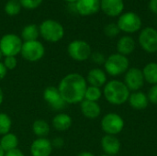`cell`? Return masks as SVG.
<instances>
[{
  "instance_id": "1",
  "label": "cell",
  "mask_w": 157,
  "mask_h": 156,
  "mask_svg": "<svg viewBox=\"0 0 157 156\" xmlns=\"http://www.w3.org/2000/svg\"><path fill=\"white\" fill-rule=\"evenodd\" d=\"M57 88L66 104H78L85 99L87 83L82 74L71 73L62 78Z\"/></svg>"
},
{
  "instance_id": "2",
  "label": "cell",
  "mask_w": 157,
  "mask_h": 156,
  "mask_svg": "<svg viewBox=\"0 0 157 156\" xmlns=\"http://www.w3.org/2000/svg\"><path fill=\"white\" fill-rule=\"evenodd\" d=\"M105 99L111 105L121 106L128 102L131 91L120 80H111L106 83L102 90Z\"/></svg>"
},
{
  "instance_id": "3",
  "label": "cell",
  "mask_w": 157,
  "mask_h": 156,
  "mask_svg": "<svg viewBox=\"0 0 157 156\" xmlns=\"http://www.w3.org/2000/svg\"><path fill=\"white\" fill-rule=\"evenodd\" d=\"M40 36L46 41L55 43L60 41L64 36L63 25L53 19H46L39 26Z\"/></svg>"
},
{
  "instance_id": "4",
  "label": "cell",
  "mask_w": 157,
  "mask_h": 156,
  "mask_svg": "<svg viewBox=\"0 0 157 156\" xmlns=\"http://www.w3.org/2000/svg\"><path fill=\"white\" fill-rule=\"evenodd\" d=\"M130 67V61L127 56L121 55L118 52L110 54L104 63L106 74L110 76H119L125 74Z\"/></svg>"
},
{
  "instance_id": "5",
  "label": "cell",
  "mask_w": 157,
  "mask_h": 156,
  "mask_svg": "<svg viewBox=\"0 0 157 156\" xmlns=\"http://www.w3.org/2000/svg\"><path fill=\"white\" fill-rule=\"evenodd\" d=\"M117 25L121 31L132 34L136 33L142 29L143 21L141 17L133 11L123 12L118 18Z\"/></svg>"
},
{
  "instance_id": "6",
  "label": "cell",
  "mask_w": 157,
  "mask_h": 156,
  "mask_svg": "<svg viewBox=\"0 0 157 156\" xmlns=\"http://www.w3.org/2000/svg\"><path fill=\"white\" fill-rule=\"evenodd\" d=\"M44 54L45 47L38 40L32 41H23L20 55L25 61L29 63H36L41 60Z\"/></svg>"
},
{
  "instance_id": "7",
  "label": "cell",
  "mask_w": 157,
  "mask_h": 156,
  "mask_svg": "<svg viewBox=\"0 0 157 156\" xmlns=\"http://www.w3.org/2000/svg\"><path fill=\"white\" fill-rule=\"evenodd\" d=\"M67 52L70 58L76 62H85L92 54V49L89 43L83 40H75L67 46Z\"/></svg>"
},
{
  "instance_id": "8",
  "label": "cell",
  "mask_w": 157,
  "mask_h": 156,
  "mask_svg": "<svg viewBox=\"0 0 157 156\" xmlns=\"http://www.w3.org/2000/svg\"><path fill=\"white\" fill-rule=\"evenodd\" d=\"M23 41L21 38L16 34L8 33L0 39V50L4 57L17 56L20 54Z\"/></svg>"
},
{
  "instance_id": "9",
  "label": "cell",
  "mask_w": 157,
  "mask_h": 156,
  "mask_svg": "<svg viewBox=\"0 0 157 156\" xmlns=\"http://www.w3.org/2000/svg\"><path fill=\"white\" fill-rule=\"evenodd\" d=\"M100 125L102 131L106 134L116 136L123 131L125 122L119 114L108 113L102 118Z\"/></svg>"
},
{
  "instance_id": "10",
  "label": "cell",
  "mask_w": 157,
  "mask_h": 156,
  "mask_svg": "<svg viewBox=\"0 0 157 156\" xmlns=\"http://www.w3.org/2000/svg\"><path fill=\"white\" fill-rule=\"evenodd\" d=\"M141 48L148 53L157 52V29L153 27L144 28L138 37Z\"/></svg>"
},
{
  "instance_id": "11",
  "label": "cell",
  "mask_w": 157,
  "mask_h": 156,
  "mask_svg": "<svg viewBox=\"0 0 157 156\" xmlns=\"http://www.w3.org/2000/svg\"><path fill=\"white\" fill-rule=\"evenodd\" d=\"M144 77L143 71L136 67L129 68L128 71L125 73L124 75V81L123 83L128 87L130 91L136 92L140 91V89L144 85Z\"/></svg>"
},
{
  "instance_id": "12",
  "label": "cell",
  "mask_w": 157,
  "mask_h": 156,
  "mask_svg": "<svg viewBox=\"0 0 157 156\" xmlns=\"http://www.w3.org/2000/svg\"><path fill=\"white\" fill-rule=\"evenodd\" d=\"M43 99L50 108L57 111L63 110L67 105L56 86H47L43 91Z\"/></svg>"
},
{
  "instance_id": "13",
  "label": "cell",
  "mask_w": 157,
  "mask_h": 156,
  "mask_svg": "<svg viewBox=\"0 0 157 156\" xmlns=\"http://www.w3.org/2000/svg\"><path fill=\"white\" fill-rule=\"evenodd\" d=\"M53 147L52 142L47 138H37L30 145L31 156H51Z\"/></svg>"
},
{
  "instance_id": "14",
  "label": "cell",
  "mask_w": 157,
  "mask_h": 156,
  "mask_svg": "<svg viewBox=\"0 0 157 156\" xmlns=\"http://www.w3.org/2000/svg\"><path fill=\"white\" fill-rule=\"evenodd\" d=\"M124 7V0H100V9L110 17H120Z\"/></svg>"
},
{
  "instance_id": "15",
  "label": "cell",
  "mask_w": 157,
  "mask_h": 156,
  "mask_svg": "<svg viewBox=\"0 0 157 156\" xmlns=\"http://www.w3.org/2000/svg\"><path fill=\"white\" fill-rule=\"evenodd\" d=\"M75 8L81 16H91L100 9V0H77L75 3Z\"/></svg>"
},
{
  "instance_id": "16",
  "label": "cell",
  "mask_w": 157,
  "mask_h": 156,
  "mask_svg": "<svg viewBox=\"0 0 157 156\" xmlns=\"http://www.w3.org/2000/svg\"><path fill=\"white\" fill-rule=\"evenodd\" d=\"M100 144L103 152L108 155H117L121 148L120 140L114 135L105 134L101 139Z\"/></svg>"
},
{
  "instance_id": "17",
  "label": "cell",
  "mask_w": 157,
  "mask_h": 156,
  "mask_svg": "<svg viewBox=\"0 0 157 156\" xmlns=\"http://www.w3.org/2000/svg\"><path fill=\"white\" fill-rule=\"evenodd\" d=\"M86 80L87 85L101 88L107 83V74L100 68H93L87 73Z\"/></svg>"
},
{
  "instance_id": "18",
  "label": "cell",
  "mask_w": 157,
  "mask_h": 156,
  "mask_svg": "<svg viewBox=\"0 0 157 156\" xmlns=\"http://www.w3.org/2000/svg\"><path fill=\"white\" fill-rule=\"evenodd\" d=\"M80 109L84 117L89 120H95L101 114V108L98 102L84 99L80 103Z\"/></svg>"
},
{
  "instance_id": "19",
  "label": "cell",
  "mask_w": 157,
  "mask_h": 156,
  "mask_svg": "<svg viewBox=\"0 0 157 156\" xmlns=\"http://www.w3.org/2000/svg\"><path fill=\"white\" fill-rule=\"evenodd\" d=\"M136 48V42L134 39L130 35H124L117 41V51L118 53L128 56L131 55Z\"/></svg>"
},
{
  "instance_id": "20",
  "label": "cell",
  "mask_w": 157,
  "mask_h": 156,
  "mask_svg": "<svg viewBox=\"0 0 157 156\" xmlns=\"http://www.w3.org/2000/svg\"><path fill=\"white\" fill-rule=\"evenodd\" d=\"M128 102H129L130 106L133 109H136V110L145 109L150 103L147 94H145L142 91L132 92L129 97Z\"/></svg>"
},
{
  "instance_id": "21",
  "label": "cell",
  "mask_w": 157,
  "mask_h": 156,
  "mask_svg": "<svg viewBox=\"0 0 157 156\" xmlns=\"http://www.w3.org/2000/svg\"><path fill=\"white\" fill-rule=\"evenodd\" d=\"M73 124L72 117L64 112L57 113L52 120V125L57 131H65L71 128Z\"/></svg>"
},
{
  "instance_id": "22",
  "label": "cell",
  "mask_w": 157,
  "mask_h": 156,
  "mask_svg": "<svg viewBox=\"0 0 157 156\" xmlns=\"http://www.w3.org/2000/svg\"><path fill=\"white\" fill-rule=\"evenodd\" d=\"M18 143L19 142H18L17 136L12 132H8L1 136V139H0V146L5 151V153L17 149L18 146Z\"/></svg>"
},
{
  "instance_id": "23",
  "label": "cell",
  "mask_w": 157,
  "mask_h": 156,
  "mask_svg": "<svg viewBox=\"0 0 157 156\" xmlns=\"http://www.w3.org/2000/svg\"><path fill=\"white\" fill-rule=\"evenodd\" d=\"M51 131L50 124L41 119L34 120L32 124V131L37 138H46Z\"/></svg>"
},
{
  "instance_id": "24",
  "label": "cell",
  "mask_w": 157,
  "mask_h": 156,
  "mask_svg": "<svg viewBox=\"0 0 157 156\" xmlns=\"http://www.w3.org/2000/svg\"><path fill=\"white\" fill-rule=\"evenodd\" d=\"M40 36V29L36 24L26 25L21 30L20 38L24 41H32L37 40Z\"/></svg>"
},
{
  "instance_id": "25",
  "label": "cell",
  "mask_w": 157,
  "mask_h": 156,
  "mask_svg": "<svg viewBox=\"0 0 157 156\" xmlns=\"http://www.w3.org/2000/svg\"><path fill=\"white\" fill-rule=\"evenodd\" d=\"M142 71L145 82L152 86L157 85V62L147 63Z\"/></svg>"
},
{
  "instance_id": "26",
  "label": "cell",
  "mask_w": 157,
  "mask_h": 156,
  "mask_svg": "<svg viewBox=\"0 0 157 156\" xmlns=\"http://www.w3.org/2000/svg\"><path fill=\"white\" fill-rule=\"evenodd\" d=\"M102 95H103V92L100 87L87 86V88L85 93V99L88 101L98 102L101 98Z\"/></svg>"
},
{
  "instance_id": "27",
  "label": "cell",
  "mask_w": 157,
  "mask_h": 156,
  "mask_svg": "<svg viewBox=\"0 0 157 156\" xmlns=\"http://www.w3.org/2000/svg\"><path fill=\"white\" fill-rule=\"evenodd\" d=\"M21 4L19 0H8L4 7V10L6 15L8 16H17L21 11Z\"/></svg>"
},
{
  "instance_id": "28",
  "label": "cell",
  "mask_w": 157,
  "mask_h": 156,
  "mask_svg": "<svg viewBox=\"0 0 157 156\" xmlns=\"http://www.w3.org/2000/svg\"><path fill=\"white\" fill-rule=\"evenodd\" d=\"M12 127V120L6 113L0 112V136L10 132Z\"/></svg>"
},
{
  "instance_id": "29",
  "label": "cell",
  "mask_w": 157,
  "mask_h": 156,
  "mask_svg": "<svg viewBox=\"0 0 157 156\" xmlns=\"http://www.w3.org/2000/svg\"><path fill=\"white\" fill-rule=\"evenodd\" d=\"M120 32H121V30H120L117 23L111 22V23L107 24L104 27V34L109 38H115L120 34Z\"/></svg>"
},
{
  "instance_id": "30",
  "label": "cell",
  "mask_w": 157,
  "mask_h": 156,
  "mask_svg": "<svg viewBox=\"0 0 157 156\" xmlns=\"http://www.w3.org/2000/svg\"><path fill=\"white\" fill-rule=\"evenodd\" d=\"M7 71L14 70L17 66V60L15 56H6L4 57V61L2 62Z\"/></svg>"
},
{
  "instance_id": "31",
  "label": "cell",
  "mask_w": 157,
  "mask_h": 156,
  "mask_svg": "<svg viewBox=\"0 0 157 156\" xmlns=\"http://www.w3.org/2000/svg\"><path fill=\"white\" fill-rule=\"evenodd\" d=\"M43 0H19L21 6L26 9H35L39 7Z\"/></svg>"
},
{
  "instance_id": "32",
  "label": "cell",
  "mask_w": 157,
  "mask_h": 156,
  "mask_svg": "<svg viewBox=\"0 0 157 156\" xmlns=\"http://www.w3.org/2000/svg\"><path fill=\"white\" fill-rule=\"evenodd\" d=\"M90 59H91V61L94 63H96L98 65H102V64L104 65L107 58L105 57V55L102 52H100V51H94V52H92V54L90 56Z\"/></svg>"
},
{
  "instance_id": "33",
  "label": "cell",
  "mask_w": 157,
  "mask_h": 156,
  "mask_svg": "<svg viewBox=\"0 0 157 156\" xmlns=\"http://www.w3.org/2000/svg\"><path fill=\"white\" fill-rule=\"evenodd\" d=\"M147 97H148V99H149V102L154 104V105H157V85L153 86L148 94H147Z\"/></svg>"
},
{
  "instance_id": "34",
  "label": "cell",
  "mask_w": 157,
  "mask_h": 156,
  "mask_svg": "<svg viewBox=\"0 0 157 156\" xmlns=\"http://www.w3.org/2000/svg\"><path fill=\"white\" fill-rule=\"evenodd\" d=\"M52 142V147L53 148H56V149H61L63 147L64 145V140L62 138V137H55Z\"/></svg>"
},
{
  "instance_id": "35",
  "label": "cell",
  "mask_w": 157,
  "mask_h": 156,
  "mask_svg": "<svg viewBox=\"0 0 157 156\" xmlns=\"http://www.w3.org/2000/svg\"><path fill=\"white\" fill-rule=\"evenodd\" d=\"M148 8L153 14L157 15V0H149Z\"/></svg>"
},
{
  "instance_id": "36",
  "label": "cell",
  "mask_w": 157,
  "mask_h": 156,
  "mask_svg": "<svg viewBox=\"0 0 157 156\" xmlns=\"http://www.w3.org/2000/svg\"><path fill=\"white\" fill-rule=\"evenodd\" d=\"M5 156H25V154H24V153L21 150L17 148V149L12 150V151L6 152L5 154Z\"/></svg>"
},
{
  "instance_id": "37",
  "label": "cell",
  "mask_w": 157,
  "mask_h": 156,
  "mask_svg": "<svg viewBox=\"0 0 157 156\" xmlns=\"http://www.w3.org/2000/svg\"><path fill=\"white\" fill-rule=\"evenodd\" d=\"M6 74H7L6 68L5 67V65L3 64V63L0 62V82L6 76Z\"/></svg>"
},
{
  "instance_id": "38",
  "label": "cell",
  "mask_w": 157,
  "mask_h": 156,
  "mask_svg": "<svg viewBox=\"0 0 157 156\" xmlns=\"http://www.w3.org/2000/svg\"><path fill=\"white\" fill-rule=\"evenodd\" d=\"M77 156H95L94 154H92V153H90V152H81V153H79Z\"/></svg>"
},
{
  "instance_id": "39",
  "label": "cell",
  "mask_w": 157,
  "mask_h": 156,
  "mask_svg": "<svg viewBox=\"0 0 157 156\" xmlns=\"http://www.w3.org/2000/svg\"><path fill=\"white\" fill-rule=\"evenodd\" d=\"M3 101H4V92H3L2 88L0 87V106L3 104Z\"/></svg>"
},
{
  "instance_id": "40",
  "label": "cell",
  "mask_w": 157,
  "mask_h": 156,
  "mask_svg": "<svg viewBox=\"0 0 157 156\" xmlns=\"http://www.w3.org/2000/svg\"><path fill=\"white\" fill-rule=\"evenodd\" d=\"M63 1H65V2H67L69 4H75V3L77 2V0H63Z\"/></svg>"
},
{
  "instance_id": "41",
  "label": "cell",
  "mask_w": 157,
  "mask_h": 156,
  "mask_svg": "<svg viewBox=\"0 0 157 156\" xmlns=\"http://www.w3.org/2000/svg\"><path fill=\"white\" fill-rule=\"evenodd\" d=\"M5 154H6L5 151H4V150L2 149V147L0 146V156H5Z\"/></svg>"
},
{
  "instance_id": "42",
  "label": "cell",
  "mask_w": 157,
  "mask_h": 156,
  "mask_svg": "<svg viewBox=\"0 0 157 156\" xmlns=\"http://www.w3.org/2000/svg\"><path fill=\"white\" fill-rule=\"evenodd\" d=\"M4 56H3V54H2V51H1V50H0V62H1V59L3 58Z\"/></svg>"
},
{
  "instance_id": "43",
  "label": "cell",
  "mask_w": 157,
  "mask_h": 156,
  "mask_svg": "<svg viewBox=\"0 0 157 156\" xmlns=\"http://www.w3.org/2000/svg\"><path fill=\"white\" fill-rule=\"evenodd\" d=\"M100 156H113V155H108V154H104L103 155H100Z\"/></svg>"
}]
</instances>
